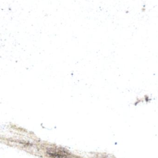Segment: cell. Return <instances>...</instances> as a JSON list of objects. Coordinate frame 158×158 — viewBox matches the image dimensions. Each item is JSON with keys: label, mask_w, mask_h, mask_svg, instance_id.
Instances as JSON below:
<instances>
[{"label": "cell", "mask_w": 158, "mask_h": 158, "mask_svg": "<svg viewBox=\"0 0 158 158\" xmlns=\"http://www.w3.org/2000/svg\"><path fill=\"white\" fill-rule=\"evenodd\" d=\"M47 154L53 158H70V155L67 152L60 148H50Z\"/></svg>", "instance_id": "6da1fadb"}]
</instances>
